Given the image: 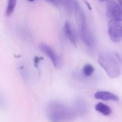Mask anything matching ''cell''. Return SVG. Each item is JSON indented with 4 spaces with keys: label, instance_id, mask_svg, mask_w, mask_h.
Instances as JSON below:
<instances>
[{
    "label": "cell",
    "instance_id": "cell-14",
    "mask_svg": "<svg viewBox=\"0 0 122 122\" xmlns=\"http://www.w3.org/2000/svg\"><path fill=\"white\" fill-rule=\"evenodd\" d=\"M44 60V58L41 57H38V56H35L33 58V62H34V66L36 68L38 67L39 66V63H40L41 61H42Z\"/></svg>",
    "mask_w": 122,
    "mask_h": 122
},
{
    "label": "cell",
    "instance_id": "cell-4",
    "mask_svg": "<svg viewBox=\"0 0 122 122\" xmlns=\"http://www.w3.org/2000/svg\"><path fill=\"white\" fill-rule=\"evenodd\" d=\"M108 33L114 43L120 42L122 39V24L119 20L110 19L108 23Z\"/></svg>",
    "mask_w": 122,
    "mask_h": 122
},
{
    "label": "cell",
    "instance_id": "cell-18",
    "mask_svg": "<svg viewBox=\"0 0 122 122\" xmlns=\"http://www.w3.org/2000/svg\"><path fill=\"white\" fill-rule=\"evenodd\" d=\"M119 3H120V5L122 8V0H119Z\"/></svg>",
    "mask_w": 122,
    "mask_h": 122
},
{
    "label": "cell",
    "instance_id": "cell-9",
    "mask_svg": "<svg viewBox=\"0 0 122 122\" xmlns=\"http://www.w3.org/2000/svg\"><path fill=\"white\" fill-rule=\"evenodd\" d=\"M95 108L97 112L106 116H108L112 114V108L109 106L102 103V102H98L95 106Z\"/></svg>",
    "mask_w": 122,
    "mask_h": 122
},
{
    "label": "cell",
    "instance_id": "cell-5",
    "mask_svg": "<svg viewBox=\"0 0 122 122\" xmlns=\"http://www.w3.org/2000/svg\"><path fill=\"white\" fill-rule=\"evenodd\" d=\"M39 48L43 53L45 54L51 60L56 69H58L61 66V60L60 57L56 53L54 50L50 46L45 43H41L39 45Z\"/></svg>",
    "mask_w": 122,
    "mask_h": 122
},
{
    "label": "cell",
    "instance_id": "cell-12",
    "mask_svg": "<svg viewBox=\"0 0 122 122\" xmlns=\"http://www.w3.org/2000/svg\"><path fill=\"white\" fill-rule=\"evenodd\" d=\"M82 70H83V74L84 76H85L86 77H89L94 72L95 69L91 64H86L83 66Z\"/></svg>",
    "mask_w": 122,
    "mask_h": 122
},
{
    "label": "cell",
    "instance_id": "cell-20",
    "mask_svg": "<svg viewBox=\"0 0 122 122\" xmlns=\"http://www.w3.org/2000/svg\"><path fill=\"white\" fill-rule=\"evenodd\" d=\"M100 1H107V0H99Z\"/></svg>",
    "mask_w": 122,
    "mask_h": 122
},
{
    "label": "cell",
    "instance_id": "cell-15",
    "mask_svg": "<svg viewBox=\"0 0 122 122\" xmlns=\"http://www.w3.org/2000/svg\"><path fill=\"white\" fill-rule=\"evenodd\" d=\"M45 1H48V2H50L52 4L56 6L60 5L62 3V2H63V0H45Z\"/></svg>",
    "mask_w": 122,
    "mask_h": 122
},
{
    "label": "cell",
    "instance_id": "cell-10",
    "mask_svg": "<svg viewBox=\"0 0 122 122\" xmlns=\"http://www.w3.org/2000/svg\"><path fill=\"white\" fill-rule=\"evenodd\" d=\"M17 4V0H8L7 1V9H6L5 14L8 17H10L14 12Z\"/></svg>",
    "mask_w": 122,
    "mask_h": 122
},
{
    "label": "cell",
    "instance_id": "cell-17",
    "mask_svg": "<svg viewBox=\"0 0 122 122\" xmlns=\"http://www.w3.org/2000/svg\"><path fill=\"white\" fill-rule=\"evenodd\" d=\"M83 1H84V2H85V4L87 5V7H88V8H89V10H92L91 6V5L89 4V2H88L87 1H86V0H83Z\"/></svg>",
    "mask_w": 122,
    "mask_h": 122
},
{
    "label": "cell",
    "instance_id": "cell-19",
    "mask_svg": "<svg viewBox=\"0 0 122 122\" xmlns=\"http://www.w3.org/2000/svg\"><path fill=\"white\" fill-rule=\"evenodd\" d=\"M29 1H30V2H33L34 1H35V0H28Z\"/></svg>",
    "mask_w": 122,
    "mask_h": 122
},
{
    "label": "cell",
    "instance_id": "cell-7",
    "mask_svg": "<svg viewBox=\"0 0 122 122\" xmlns=\"http://www.w3.org/2000/svg\"><path fill=\"white\" fill-rule=\"evenodd\" d=\"M63 33L66 38L75 47L77 46V41H76L75 34L71 26L69 21H66L63 27Z\"/></svg>",
    "mask_w": 122,
    "mask_h": 122
},
{
    "label": "cell",
    "instance_id": "cell-8",
    "mask_svg": "<svg viewBox=\"0 0 122 122\" xmlns=\"http://www.w3.org/2000/svg\"><path fill=\"white\" fill-rule=\"evenodd\" d=\"M94 97L97 100L104 101H118L119 98L113 93L108 91H98L94 94Z\"/></svg>",
    "mask_w": 122,
    "mask_h": 122
},
{
    "label": "cell",
    "instance_id": "cell-11",
    "mask_svg": "<svg viewBox=\"0 0 122 122\" xmlns=\"http://www.w3.org/2000/svg\"><path fill=\"white\" fill-rule=\"evenodd\" d=\"M75 111L77 114H83L86 112V105L82 100L77 101L76 103Z\"/></svg>",
    "mask_w": 122,
    "mask_h": 122
},
{
    "label": "cell",
    "instance_id": "cell-2",
    "mask_svg": "<svg viewBox=\"0 0 122 122\" xmlns=\"http://www.w3.org/2000/svg\"><path fill=\"white\" fill-rule=\"evenodd\" d=\"M98 60L108 77L115 79L120 76L122 72L121 64L116 54L109 51L102 52L99 54Z\"/></svg>",
    "mask_w": 122,
    "mask_h": 122
},
{
    "label": "cell",
    "instance_id": "cell-1",
    "mask_svg": "<svg viewBox=\"0 0 122 122\" xmlns=\"http://www.w3.org/2000/svg\"><path fill=\"white\" fill-rule=\"evenodd\" d=\"M46 113L51 122H70L76 119L77 113L67 105L58 101H51L47 104Z\"/></svg>",
    "mask_w": 122,
    "mask_h": 122
},
{
    "label": "cell",
    "instance_id": "cell-16",
    "mask_svg": "<svg viewBox=\"0 0 122 122\" xmlns=\"http://www.w3.org/2000/svg\"><path fill=\"white\" fill-rule=\"evenodd\" d=\"M25 70H25V66H22L20 67V73H21V76H22L24 78H25V77L27 76V73H26V72Z\"/></svg>",
    "mask_w": 122,
    "mask_h": 122
},
{
    "label": "cell",
    "instance_id": "cell-13",
    "mask_svg": "<svg viewBox=\"0 0 122 122\" xmlns=\"http://www.w3.org/2000/svg\"><path fill=\"white\" fill-rule=\"evenodd\" d=\"M75 0H64V4L66 9L68 13H70L74 10V5H75Z\"/></svg>",
    "mask_w": 122,
    "mask_h": 122
},
{
    "label": "cell",
    "instance_id": "cell-6",
    "mask_svg": "<svg viewBox=\"0 0 122 122\" xmlns=\"http://www.w3.org/2000/svg\"><path fill=\"white\" fill-rule=\"evenodd\" d=\"M107 15L111 19L122 21V8L114 1H109L107 4Z\"/></svg>",
    "mask_w": 122,
    "mask_h": 122
},
{
    "label": "cell",
    "instance_id": "cell-3",
    "mask_svg": "<svg viewBox=\"0 0 122 122\" xmlns=\"http://www.w3.org/2000/svg\"><path fill=\"white\" fill-rule=\"evenodd\" d=\"M74 11L78 27V33L83 44L88 46H92L94 42V37L87 23L85 14L79 4L75 1Z\"/></svg>",
    "mask_w": 122,
    "mask_h": 122
}]
</instances>
